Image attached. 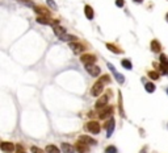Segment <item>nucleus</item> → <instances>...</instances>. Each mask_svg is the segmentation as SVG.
<instances>
[{
    "label": "nucleus",
    "instance_id": "19",
    "mask_svg": "<svg viewBox=\"0 0 168 153\" xmlns=\"http://www.w3.org/2000/svg\"><path fill=\"white\" fill-rule=\"evenodd\" d=\"M156 69L160 70L163 74L168 75V63H159V65L156 66Z\"/></svg>",
    "mask_w": 168,
    "mask_h": 153
},
{
    "label": "nucleus",
    "instance_id": "31",
    "mask_svg": "<svg viewBox=\"0 0 168 153\" xmlns=\"http://www.w3.org/2000/svg\"><path fill=\"white\" fill-rule=\"evenodd\" d=\"M17 153H24V148L20 145V144L17 145Z\"/></svg>",
    "mask_w": 168,
    "mask_h": 153
},
{
    "label": "nucleus",
    "instance_id": "20",
    "mask_svg": "<svg viewBox=\"0 0 168 153\" xmlns=\"http://www.w3.org/2000/svg\"><path fill=\"white\" fill-rule=\"evenodd\" d=\"M118 110H120V114H121L122 118H125L124 107H122V95H121V93H118Z\"/></svg>",
    "mask_w": 168,
    "mask_h": 153
},
{
    "label": "nucleus",
    "instance_id": "30",
    "mask_svg": "<svg viewBox=\"0 0 168 153\" xmlns=\"http://www.w3.org/2000/svg\"><path fill=\"white\" fill-rule=\"evenodd\" d=\"M125 4V0H116V5L117 7H124Z\"/></svg>",
    "mask_w": 168,
    "mask_h": 153
},
{
    "label": "nucleus",
    "instance_id": "17",
    "mask_svg": "<svg viewBox=\"0 0 168 153\" xmlns=\"http://www.w3.org/2000/svg\"><path fill=\"white\" fill-rule=\"evenodd\" d=\"M106 48L109 49L111 51H113V53H116V54H120V53H122V49H120L118 46H116V45H113V44H111V42H106Z\"/></svg>",
    "mask_w": 168,
    "mask_h": 153
},
{
    "label": "nucleus",
    "instance_id": "5",
    "mask_svg": "<svg viewBox=\"0 0 168 153\" xmlns=\"http://www.w3.org/2000/svg\"><path fill=\"white\" fill-rule=\"evenodd\" d=\"M114 125H116V121H114V119H112V118L108 119V121L104 123V128L106 129V136H108V137L112 136L113 131H114Z\"/></svg>",
    "mask_w": 168,
    "mask_h": 153
},
{
    "label": "nucleus",
    "instance_id": "12",
    "mask_svg": "<svg viewBox=\"0 0 168 153\" xmlns=\"http://www.w3.org/2000/svg\"><path fill=\"white\" fill-rule=\"evenodd\" d=\"M108 99H109V98L106 96V95H103V96L100 98V99L96 102V106H95V107H96L97 110H101V108H104V107L106 106V103H108Z\"/></svg>",
    "mask_w": 168,
    "mask_h": 153
},
{
    "label": "nucleus",
    "instance_id": "29",
    "mask_svg": "<svg viewBox=\"0 0 168 153\" xmlns=\"http://www.w3.org/2000/svg\"><path fill=\"white\" fill-rule=\"evenodd\" d=\"M47 4H49V7H53L54 10H57V5L54 3V0H47Z\"/></svg>",
    "mask_w": 168,
    "mask_h": 153
},
{
    "label": "nucleus",
    "instance_id": "24",
    "mask_svg": "<svg viewBox=\"0 0 168 153\" xmlns=\"http://www.w3.org/2000/svg\"><path fill=\"white\" fill-rule=\"evenodd\" d=\"M145 88H146L147 93H154V91H155V85L151 83V82H147V83L145 85Z\"/></svg>",
    "mask_w": 168,
    "mask_h": 153
},
{
    "label": "nucleus",
    "instance_id": "34",
    "mask_svg": "<svg viewBox=\"0 0 168 153\" xmlns=\"http://www.w3.org/2000/svg\"><path fill=\"white\" fill-rule=\"evenodd\" d=\"M166 20H167V23H168V13L166 15Z\"/></svg>",
    "mask_w": 168,
    "mask_h": 153
},
{
    "label": "nucleus",
    "instance_id": "8",
    "mask_svg": "<svg viewBox=\"0 0 168 153\" xmlns=\"http://www.w3.org/2000/svg\"><path fill=\"white\" fill-rule=\"evenodd\" d=\"M34 11H36V13L39 15V16L50 17V11H49L46 7H42V5H36V7H34Z\"/></svg>",
    "mask_w": 168,
    "mask_h": 153
},
{
    "label": "nucleus",
    "instance_id": "35",
    "mask_svg": "<svg viewBox=\"0 0 168 153\" xmlns=\"http://www.w3.org/2000/svg\"><path fill=\"white\" fill-rule=\"evenodd\" d=\"M167 94H168V87H167Z\"/></svg>",
    "mask_w": 168,
    "mask_h": 153
},
{
    "label": "nucleus",
    "instance_id": "2",
    "mask_svg": "<svg viewBox=\"0 0 168 153\" xmlns=\"http://www.w3.org/2000/svg\"><path fill=\"white\" fill-rule=\"evenodd\" d=\"M104 82L101 81V79H99V81L96 82V83L92 86V90H91V94H92L93 96H99L100 94L103 93V90H104Z\"/></svg>",
    "mask_w": 168,
    "mask_h": 153
},
{
    "label": "nucleus",
    "instance_id": "28",
    "mask_svg": "<svg viewBox=\"0 0 168 153\" xmlns=\"http://www.w3.org/2000/svg\"><path fill=\"white\" fill-rule=\"evenodd\" d=\"M32 153H46V152L39 149L38 146H32Z\"/></svg>",
    "mask_w": 168,
    "mask_h": 153
},
{
    "label": "nucleus",
    "instance_id": "25",
    "mask_svg": "<svg viewBox=\"0 0 168 153\" xmlns=\"http://www.w3.org/2000/svg\"><path fill=\"white\" fill-rule=\"evenodd\" d=\"M147 75H148L151 79H154V81H156V79H159V73H158V71H154V70L148 71V73H147Z\"/></svg>",
    "mask_w": 168,
    "mask_h": 153
},
{
    "label": "nucleus",
    "instance_id": "27",
    "mask_svg": "<svg viewBox=\"0 0 168 153\" xmlns=\"http://www.w3.org/2000/svg\"><path fill=\"white\" fill-rule=\"evenodd\" d=\"M159 60H160V63H168V58L166 54H160V56H159Z\"/></svg>",
    "mask_w": 168,
    "mask_h": 153
},
{
    "label": "nucleus",
    "instance_id": "23",
    "mask_svg": "<svg viewBox=\"0 0 168 153\" xmlns=\"http://www.w3.org/2000/svg\"><path fill=\"white\" fill-rule=\"evenodd\" d=\"M121 65H122V67H125V69H127V70L133 69V65H131V62H130L129 60H122L121 61Z\"/></svg>",
    "mask_w": 168,
    "mask_h": 153
},
{
    "label": "nucleus",
    "instance_id": "9",
    "mask_svg": "<svg viewBox=\"0 0 168 153\" xmlns=\"http://www.w3.org/2000/svg\"><path fill=\"white\" fill-rule=\"evenodd\" d=\"M85 69H87V71L89 73V75H92V76H97V75H100V73H101V69H100L99 66H95V65H87Z\"/></svg>",
    "mask_w": 168,
    "mask_h": 153
},
{
    "label": "nucleus",
    "instance_id": "33",
    "mask_svg": "<svg viewBox=\"0 0 168 153\" xmlns=\"http://www.w3.org/2000/svg\"><path fill=\"white\" fill-rule=\"evenodd\" d=\"M146 149H147V146H145V148L142 149V152H140V153H146Z\"/></svg>",
    "mask_w": 168,
    "mask_h": 153
},
{
    "label": "nucleus",
    "instance_id": "16",
    "mask_svg": "<svg viewBox=\"0 0 168 153\" xmlns=\"http://www.w3.org/2000/svg\"><path fill=\"white\" fill-rule=\"evenodd\" d=\"M53 28H54V32H55V35L58 36V37H60V36H63L66 33V29L63 28V26L58 25V24H54Z\"/></svg>",
    "mask_w": 168,
    "mask_h": 153
},
{
    "label": "nucleus",
    "instance_id": "32",
    "mask_svg": "<svg viewBox=\"0 0 168 153\" xmlns=\"http://www.w3.org/2000/svg\"><path fill=\"white\" fill-rule=\"evenodd\" d=\"M133 1H135V3H138V4H140V3H143V0H133Z\"/></svg>",
    "mask_w": 168,
    "mask_h": 153
},
{
    "label": "nucleus",
    "instance_id": "6",
    "mask_svg": "<svg viewBox=\"0 0 168 153\" xmlns=\"http://www.w3.org/2000/svg\"><path fill=\"white\" fill-rule=\"evenodd\" d=\"M70 49H71L75 54H80V53H83L84 51L85 46L83 44H80V42H74L72 41V42H70Z\"/></svg>",
    "mask_w": 168,
    "mask_h": 153
},
{
    "label": "nucleus",
    "instance_id": "10",
    "mask_svg": "<svg viewBox=\"0 0 168 153\" xmlns=\"http://www.w3.org/2000/svg\"><path fill=\"white\" fill-rule=\"evenodd\" d=\"M0 148L4 153H12L15 151V145L12 143H7V141H1L0 144Z\"/></svg>",
    "mask_w": 168,
    "mask_h": 153
},
{
    "label": "nucleus",
    "instance_id": "21",
    "mask_svg": "<svg viewBox=\"0 0 168 153\" xmlns=\"http://www.w3.org/2000/svg\"><path fill=\"white\" fill-rule=\"evenodd\" d=\"M45 151H46V153H60V151L57 148L55 145H47Z\"/></svg>",
    "mask_w": 168,
    "mask_h": 153
},
{
    "label": "nucleus",
    "instance_id": "22",
    "mask_svg": "<svg viewBox=\"0 0 168 153\" xmlns=\"http://www.w3.org/2000/svg\"><path fill=\"white\" fill-rule=\"evenodd\" d=\"M62 41H76V37L75 36H72V35H63V36H60L59 37Z\"/></svg>",
    "mask_w": 168,
    "mask_h": 153
},
{
    "label": "nucleus",
    "instance_id": "26",
    "mask_svg": "<svg viewBox=\"0 0 168 153\" xmlns=\"http://www.w3.org/2000/svg\"><path fill=\"white\" fill-rule=\"evenodd\" d=\"M105 153H117V148L114 145H109V146H106Z\"/></svg>",
    "mask_w": 168,
    "mask_h": 153
},
{
    "label": "nucleus",
    "instance_id": "1",
    "mask_svg": "<svg viewBox=\"0 0 168 153\" xmlns=\"http://www.w3.org/2000/svg\"><path fill=\"white\" fill-rule=\"evenodd\" d=\"M113 112H114V107L113 106L104 107V108H101V111L99 112V118L100 119H111Z\"/></svg>",
    "mask_w": 168,
    "mask_h": 153
},
{
    "label": "nucleus",
    "instance_id": "11",
    "mask_svg": "<svg viewBox=\"0 0 168 153\" xmlns=\"http://www.w3.org/2000/svg\"><path fill=\"white\" fill-rule=\"evenodd\" d=\"M75 149H76V151H78L79 153H87V152H88L87 144L83 143V141H80V140H79V141L75 144Z\"/></svg>",
    "mask_w": 168,
    "mask_h": 153
},
{
    "label": "nucleus",
    "instance_id": "7",
    "mask_svg": "<svg viewBox=\"0 0 168 153\" xmlns=\"http://www.w3.org/2000/svg\"><path fill=\"white\" fill-rule=\"evenodd\" d=\"M106 65H108V67H109V70H111V71L113 73V74H114V76H116V79H117V82H118V83H124V82H125V78H124V75H122V74H120V73H118L117 71V70H116L114 69V67H113V65H112V63H106Z\"/></svg>",
    "mask_w": 168,
    "mask_h": 153
},
{
    "label": "nucleus",
    "instance_id": "4",
    "mask_svg": "<svg viewBox=\"0 0 168 153\" xmlns=\"http://www.w3.org/2000/svg\"><path fill=\"white\" fill-rule=\"evenodd\" d=\"M85 129L91 133L97 135L100 132V124L97 123V121H88V123L85 124Z\"/></svg>",
    "mask_w": 168,
    "mask_h": 153
},
{
    "label": "nucleus",
    "instance_id": "14",
    "mask_svg": "<svg viewBox=\"0 0 168 153\" xmlns=\"http://www.w3.org/2000/svg\"><path fill=\"white\" fill-rule=\"evenodd\" d=\"M84 13H85V17H87L88 20H92L93 16H95V12L92 10V7H91V5H88V4L84 7Z\"/></svg>",
    "mask_w": 168,
    "mask_h": 153
},
{
    "label": "nucleus",
    "instance_id": "15",
    "mask_svg": "<svg viewBox=\"0 0 168 153\" xmlns=\"http://www.w3.org/2000/svg\"><path fill=\"white\" fill-rule=\"evenodd\" d=\"M151 50L154 51V53H159V51L161 50V45L158 40H152L151 41Z\"/></svg>",
    "mask_w": 168,
    "mask_h": 153
},
{
    "label": "nucleus",
    "instance_id": "3",
    "mask_svg": "<svg viewBox=\"0 0 168 153\" xmlns=\"http://www.w3.org/2000/svg\"><path fill=\"white\" fill-rule=\"evenodd\" d=\"M96 56L95 54H83V56L80 57V61H81V63H84L85 66L87 65H95V62H96Z\"/></svg>",
    "mask_w": 168,
    "mask_h": 153
},
{
    "label": "nucleus",
    "instance_id": "13",
    "mask_svg": "<svg viewBox=\"0 0 168 153\" xmlns=\"http://www.w3.org/2000/svg\"><path fill=\"white\" fill-rule=\"evenodd\" d=\"M63 153H75V146H72L71 144H67V143H62L60 145Z\"/></svg>",
    "mask_w": 168,
    "mask_h": 153
},
{
    "label": "nucleus",
    "instance_id": "18",
    "mask_svg": "<svg viewBox=\"0 0 168 153\" xmlns=\"http://www.w3.org/2000/svg\"><path fill=\"white\" fill-rule=\"evenodd\" d=\"M79 140H80V141H83V143H85V144H91V145H96V141H95V140L92 139V137H89V136H80L79 137Z\"/></svg>",
    "mask_w": 168,
    "mask_h": 153
}]
</instances>
